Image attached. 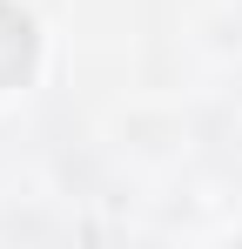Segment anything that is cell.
I'll return each mask as SVG.
<instances>
[{"label": "cell", "mask_w": 242, "mask_h": 249, "mask_svg": "<svg viewBox=\"0 0 242 249\" xmlns=\"http://www.w3.org/2000/svg\"><path fill=\"white\" fill-rule=\"evenodd\" d=\"M27 61H34V27H27L20 14H7V7H0V88L20 81V74H27Z\"/></svg>", "instance_id": "6da1fadb"}]
</instances>
